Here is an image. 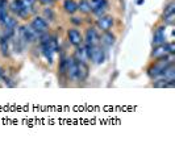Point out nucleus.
<instances>
[{"label": "nucleus", "mask_w": 175, "mask_h": 154, "mask_svg": "<svg viewBox=\"0 0 175 154\" xmlns=\"http://www.w3.org/2000/svg\"><path fill=\"white\" fill-rule=\"evenodd\" d=\"M158 61L151 66V67H149L147 70V74H149V77H151V78H158L161 75V73L163 71V70L167 67V66L171 63V61H170V58L167 57V54L166 55H162V57H158Z\"/></svg>", "instance_id": "1"}, {"label": "nucleus", "mask_w": 175, "mask_h": 154, "mask_svg": "<svg viewBox=\"0 0 175 154\" xmlns=\"http://www.w3.org/2000/svg\"><path fill=\"white\" fill-rule=\"evenodd\" d=\"M86 46H87V53H88V59H91L96 65L104 62L106 54H104V50L99 45H86Z\"/></svg>", "instance_id": "2"}, {"label": "nucleus", "mask_w": 175, "mask_h": 154, "mask_svg": "<svg viewBox=\"0 0 175 154\" xmlns=\"http://www.w3.org/2000/svg\"><path fill=\"white\" fill-rule=\"evenodd\" d=\"M40 34L41 33H38L37 30H34L30 25L29 26L25 25V26H23V28L20 29V37H21V39H23L24 42H27V43L33 42L37 37H40Z\"/></svg>", "instance_id": "3"}, {"label": "nucleus", "mask_w": 175, "mask_h": 154, "mask_svg": "<svg viewBox=\"0 0 175 154\" xmlns=\"http://www.w3.org/2000/svg\"><path fill=\"white\" fill-rule=\"evenodd\" d=\"M9 8H11V11L13 13H16V15H19L21 17H28V15L32 12V9L25 7L21 0H13V2L11 3Z\"/></svg>", "instance_id": "4"}, {"label": "nucleus", "mask_w": 175, "mask_h": 154, "mask_svg": "<svg viewBox=\"0 0 175 154\" xmlns=\"http://www.w3.org/2000/svg\"><path fill=\"white\" fill-rule=\"evenodd\" d=\"M30 26H32L34 30H37L38 33H45L47 30V28H49V24H47V21L43 19V17L36 16L32 20V23H30Z\"/></svg>", "instance_id": "5"}, {"label": "nucleus", "mask_w": 175, "mask_h": 154, "mask_svg": "<svg viewBox=\"0 0 175 154\" xmlns=\"http://www.w3.org/2000/svg\"><path fill=\"white\" fill-rule=\"evenodd\" d=\"M88 66L87 62H80V61H76V79L78 81H86L87 77H88Z\"/></svg>", "instance_id": "6"}, {"label": "nucleus", "mask_w": 175, "mask_h": 154, "mask_svg": "<svg viewBox=\"0 0 175 154\" xmlns=\"http://www.w3.org/2000/svg\"><path fill=\"white\" fill-rule=\"evenodd\" d=\"M83 42L86 45H98L99 42V36H98V32L94 29V28H88L86 30V34H84V39Z\"/></svg>", "instance_id": "7"}, {"label": "nucleus", "mask_w": 175, "mask_h": 154, "mask_svg": "<svg viewBox=\"0 0 175 154\" xmlns=\"http://www.w3.org/2000/svg\"><path fill=\"white\" fill-rule=\"evenodd\" d=\"M67 37H69L70 43L74 46H78V45H80V43H83V36L78 29H69Z\"/></svg>", "instance_id": "8"}, {"label": "nucleus", "mask_w": 175, "mask_h": 154, "mask_svg": "<svg viewBox=\"0 0 175 154\" xmlns=\"http://www.w3.org/2000/svg\"><path fill=\"white\" fill-rule=\"evenodd\" d=\"M98 28L99 29H102L103 32H106V30H109L112 28V25H113V17L112 16H100L99 19H98Z\"/></svg>", "instance_id": "9"}, {"label": "nucleus", "mask_w": 175, "mask_h": 154, "mask_svg": "<svg viewBox=\"0 0 175 154\" xmlns=\"http://www.w3.org/2000/svg\"><path fill=\"white\" fill-rule=\"evenodd\" d=\"M74 58L76 61H80V62H87L88 61V53H87V46L86 45H78L75 53H74Z\"/></svg>", "instance_id": "10"}, {"label": "nucleus", "mask_w": 175, "mask_h": 154, "mask_svg": "<svg viewBox=\"0 0 175 154\" xmlns=\"http://www.w3.org/2000/svg\"><path fill=\"white\" fill-rule=\"evenodd\" d=\"M158 78L163 79V81H167V82H174L175 81V66H174V63L173 62L170 63L167 67L161 73V75Z\"/></svg>", "instance_id": "11"}, {"label": "nucleus", "mask_w": 175, "mask_h": 154, "mask_svg": "<svg viewBox=\"0 0 175 154\" xmlns=\"http://www.w3.org/2000/svg\"><path fill=\"white\" fill-rule=\"evenodd\" d=\"M67 70H66V74L69 75L70 79H76V59L74 57H67Z\"/></svg>", "instance_id": "12"}, {"label": "nucleus", "mask_w": 175, "mask_h": 154, "mask_svg": "<svg viewBox=\"0 0 175 154\" xmlns=\"http://www.w3.org/2000/svg\"><path fill=\"white\" fill-rule=\"evenodd\" d=\"M165 32H166V28H165V26H159V28H157L155 33H154V38H153V43H154L155 46L162 45V43L166 42V41H165V39H166Z\"/></svg>", "instance_id": "13"}, {"label": "nucleus", "mask_w": 175, "mask_h": 154, "mask_svg": "<svg viewBox=\"0 0 175 154\" xmlns=\"http://www.w3.org/2000/svg\"><path fill=\"white\" fill-rule=\"evenodd\" d=\"M99 41H102L103 45H106V46H112L113 43H115L116 41V37H115V34H112L109 30H106V32L103 33V36L99 38Z\"/></svg>", "instance_id": "14"}, {"label": "nucleus", "mask_w": 175, "mask_h": 154, "mask_svg": "<svg viewBox=\"0 0 175 154\" xmlns=\"http://www.w3.org/2000/svg\"><path fill=\"white\" fill-rule=\"evenodd\" d=\"M166 54H169V46L166 42L162 43V45H158L151 53V55L157 57V58H158V57H162V55H166Z\"/></svg>", "instance_id": "15"}, {"label": "nucleus", "mask_w": 175, "mask_h": 154, "mask_svg": "<svg viewBox=\"0 0 175 154\" xmlns=\"http://www.w3.org/2000/svg\"><path fill=\"white\" fill-rule=\"evenodd\" d=\"M63 8H65V11H66L67 13L73 15V13H75L78 11V4L75 3V0H65Z\"/></svg>", "instance_id": "16"}, {"label": "nucleus", "mask_w": 175, "mask_h": 154, "mask_svg": "<svg viewBox=\"0 0 175 154\" xmlns=\"http://www.w3.org/2000/svg\"><path fill=\"white\" fill-rule=\"evenodd\" d=\"M0 50H2V54L4 57H7L9 54V38H7L4 36L0 38Z\"/></svg>", "instance_id": "17"}, {"label": "nucleus", "mask_w": 175, "mask_h": 154, "mask_svg": "<svg viewBox=\"0 0 175 154\" xmlns=\"http://www.w3.org/2000/svg\"><path fill=\"white\" fill-rule=\"evenodd\" d=\"M78 11H80L82 13H86V15L92 12V8H91L88 0H82V2H79V4H78Z\"/></svg>", "instance_id": "18"}, {"label": "nucleus", "mask_w": 175, "mask_h": 154, "mask_svg": "<svg viewBox=\"0 0 175 154\" xmlns=\"http://www.w3.org/2000/svg\"><path fill=\"white\" fill-rule=\"evenodd\" d=\"M8 3L7 0H0V23H4V19L8 16Z\"/></svg>", "instance_id": "19"}, {"label": "nucleus", "mask_w": 175, "mask_h": 154, "mask_svg": "<svg viewBox=\"0 0 175 154\" xmlns=\"http://www.w3.org/2000/svg\"><path fill=\"white\" fill-rule=\"evenodd\" d=\"M4 25H6V28H11V29H15L17 28V20L13 19V17L11 16H7L6 19H4Z\"/></svg>", "instance_id": "20"}, {"label": "nucleus", "mask_w": 175, "mask_h": 154, "mask_svg": "<svg viewBox=\"0 0 175 154\" xmlns=\"http://www.w3.org/2000/svg\"><path fill=\"white\" fill-rule=\"evenodd\" d=\"M90 6L92 11L99 7H107V0H90Z\"/></svg>", "instance_id": "21"}, {"label": "nucleus", "mask_w": 175, "mask_h": 154, "mask_svg": "<svg viewBox=\"0 0 175 154\" xmlns=\"http://www.w3.org/2000/svg\"><path fill=\"white\" fill-rule=\"evenodd\" d=\"M58 70H59L61 74H66V70H67V59L65 58V57H62V58H61V62H59V67H58Z\"/></svg>", "instance_id": "22"}, {"label": "nucleus", "mask_w": 175, "mask_h": 154, "mask_svg": "<svg viewBox=\"0 0 175 154\" xmlns=\"http://www.w3.org/2000/svg\"><path fill=\"white\" fill-rule=\"evenodd\" d=\"M173 13H175V4L174 3H170L169 6L166 7L163 16H169V15H173Z\"/></svg>", "instance_id": "23"}, {"label": "nucleus", "mask_w": 175, "mask_h": 154, "mask_svg": "<svg viewBox=\"0 0 175 154\" xmlns=\"http://www.w3.org/2000/svg\"><path fill=\"white\" fill-rule=\"evenodd\" d=\"M43 15H45V17H49V20H51V21L54 20V12L51 8H45V9H43Z\"/></svg>", "instance_id": "24"}, {"label": "nucleus", "mask_w": 175, "mask_h": 154, "mask_svg": "<svg viewBox=\"0 0 175 154\" xmlns=\"http://www.w3.org/2000/svg\"><path fill=\"white\" fill-rule=\"evenodd\" d=\"M92 12L95 13L96 16L100 17V16H103L104 13H106V7H99V8H96V9H94Z\"/></svg>", "instance_id": "25"}, {"label": "nucleus", "mask_w": 175, "mask_h": 154, "mask_svg": "<svg viewBox=\"0 0 175 154\" xmlns=\"http://www.w3.org/2000/svg\"><path fill=\"white\" fill-rule=\"evenodd\" d=\"M21 2H23V4L27 8H30V9H33V6H34V2H36V0H21Z\"/></svg>", "instance_id": "26"}, {"label": "nucleus", "mask_w": 175, "mask_h": 154, "mask_svg": "<svg viewBox=\"0 0 175 154\" xmlns=\"http://www.w3.org/2000/svg\"><path fill=\"white\" fill-rule=\"evenodd\" d=\"M38 2H40L41 4H43V6H47V7H49V6H53L55 0H38Z\"/></svg>", "instance_id": "27"}, {"label": "nucleus", "mask_w": 175, "mask_h": 154, "mask_svg": "<svg viewBox=\"0 0 175 154\" xmlns=\"http://www.w3.org/2000/svg\"><path fill=\"white\" fill-rule=\"evenodd\" d=\"M71 21H73L74 24H76V25H80V24H82V20L79 19V17H73Z\"/></svg>", "instance_id": "28"}, {"label": "nucleus", "mask_w": 175, "mask_h": 154, "mask_svg": "<svg viewBox=\"0 0 175 154\" xmlns=\"http://www.w3.org/2000/svg\"><path fill=\"white\" fill-rule=\"evenodd\" d=\"M3 74H4V70H3L2 67H0V79L3 78Z\"/></svg>", "instance_id": "29"}, {"label": "nucleus", "mask_w": 175, "mask_h": 154, "mask_svg": "<svg viewBox=\"0 0 175 154\" xmlns=\"http://www.w3.org/2000/svg\"><path fill=\"white\" fill-rule=\"evenodd\" d=\"M137 4H138V6H141V4H143V0H138Z\"/></svg>", "instance_id": "30"}]
</instances>
